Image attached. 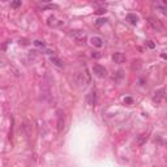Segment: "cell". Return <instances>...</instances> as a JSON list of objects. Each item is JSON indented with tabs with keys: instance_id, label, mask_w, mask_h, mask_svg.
I'll return each mask as SVG.
<instances>
[{
	"instance_id": "cell-1",
	"label": "cell",
	"mask_w": 167,
	"mask_h": 167,
	"mask_svg": "<svg viewBox=\"0 0 167 167\" xmlns=\"http://www.w3.org/2000/svg\"><path fill=\"white\" fill-rule=\"evenodd\" d=\"M146 21H148L149 26H150L153 30L163 31V26H162V23H161V21H159V20H157V18H154V17H148V18H146Z\"/></svg>"
},
{
	"instance_id": "cell-2",
	"label": "cell",
	"mask_w": 167,
	"mask_h": 167,
	"mask_svg": "<svg viewBox=\"0 0 167 167\" xmlns=\"http://www.w3.org/2000/svg\"><path fill=\"white\" fill-rule=\"evenodd\" d=\"M70 37H73V39L80 44L85 43V41H86V34L81 30H73L72 33H70Z\"/></svg>"
},
{
	"instance_id": "cell-3",
	"label": "cell",
	"mask_w": 167,
	"mask_h": 167,
	"mask_svg": "<svg viewBox=\"0 0 167 167\" xmlns=\"http://www.w3.org/2000/svg\"><path fill=\"white\" fill-rule=\"evenodd\" d=\"M93 72L95 73L98 77H104V76L107 75L106 68L102 67V65H99V64H95V65H94V67H93Z\"/></svg>"
},
{
	"instance_id": "cell-4",
	"label": "cell",
	"mask_w": 167,
	"mask_h": 167,
	"mask_svg": "<svg viewBox=\"0 0 167 167\" xmlns=\"http://www.w3.org/2000/svg\"><path fill=\"white\" fill-rule=\"evenodd\" d=\"M63 129H64V112L59 110L57 111V130L63 132Z\"/></svg>"
},
{
	"instance_id": "cell-5",
	"label": "cell",
	"mask_w": 167,
	"mask_h": 167,
	"mask_svg": "<svg viewBox=\"0 0 167 167\" xmlns=\"http://www.w3.org/2000/svg\"><path fill=\"white\" fill-rule=\"evenodd\" d=\"M125 55L121 54V52H115L114 55H112V60H114V63H116V64H121V63L125 61Z\"/></svg>"
},
{
	"instance_id": "cell-6",
	"label": "cell",
	"mask_w": 167,
	"mask_h": 167,
	"mask_svg": "<svg viewBox=\"0 0 167 167\" xmlns=\"http://www.w3.org/2000/svg\"><path fill=\"white\" fill-rule=\"evenodd\" d=\"M164 98V89H159L158 91H155L154 93V97H153V101L157 102V103H159V102H162Z\"/></svg>"
},
{
	"instance_id": "cell-7",
	"label": "cell",
	"mask_w": 167,
	"mask_h": 167,
	"mask_svg": "<svg viewBox=\"0 0 167 167\" xmlns=\"http://www.w3.org/2000/svg\"><path fill=\"white\" fill-rule=\"evenodd\" d=\"M23 129H25V132L28 136L31 135V130H33V121H31L30 119H26L25 121H23Z\"/></svg>"
},
{
	"instance_id": "cell-8",
	"label": "cell",
	"mask_w": 167,
	"mask_h": 167,
	"mask_svg": "<svg viewBox=\"0 0 167 167\" xmlns=\"http://www.w3.org/2000/svg\"><path fill=\"white\" fill-rule=\"evenodd\" d=\"M90 41H91V44L95 46V47H102V46H103V39H102L101 37H98V35L91 37Z\"/></svg>"
},
{
	"instance_id": "cell-9",
	"label": "cell",
	"mask_w": 167,
	"mask_h": 167,
	"mask_svg": "<svg viewBox=\"0 0 167 167\" xmlns=\"http://www.w3.org/2000/svg\"><path fill=\"white\" fill-rule=\"evenodd\" d=\"M125 20H127L128 22L130 23V25H137V22H138V17H137L136 14H133V13H129V14H127Z\"/></svg>"
},
{
	"instance_id": "cell-10",
	"label": "cell",
	"mask_w": 167,
	"mask_h": 167,
	"mask_svg": "<svg viewBox=\"0 0 167 167\" xmlns=\"http://www.w3.org/2000/svg\"><path fill=\"white\" fill-rule=\"evenodd\" d=\"M48 25L52 26V28H59V26L63 25V21L56 20L55 17H50V18H48Z\"/></svg>"
},
{
	"instance_id": "cell-11",
	"label": "cell",
	"mask_w": 167,
	"mask_h": 167,
	"mask_svg": "<svg viewBox=\"0 0 167 167\" xmlns=\"http://www.w3.org/2000/svg\"><path fill=\"white\" fill-rule=\"evenodd\" d=\"M50 60H51V63L55 65V67H57V68H63V67H64L63 61L59 59V57H56V56H51V59H50Z\"/></svg>"
},
{
	"instance_id": "cell-12",
	"label": "cell",
	"mask_w": 167,
	"mask_h": 167,
	"mask_svg": "<svg viewBox=\"0 0 167 167\" xmlns=\"http://www.w3.org/2000/svg\"><path fill=\"white\" fill-rule=\"evenodd\" d=\"M94 102H95V91L91 90L90 93L88 94V103L89 104H94Z\"/></svg>"
},
{
	"instance_id": "cell-13",
	"label": "cell",
	"mask_w": 167,
	"mask_h": 167,
	"mask_svg": "<svg viewBox=\"0 0 167 167\" xmlns=\"http://www.w3.org/2000/svg\"><path fill=\"white\" fill-rule=\"evenodd\" d=\"M146 140H148V135L142 133V135H140V136L137 137V144H138V145H144Z\"/></svg>"
},
{
	"instance_id": "cell-14",
	"label": "cell",
	"mask_w": 167,
	"mask_h": 167,
	"mask_svg": "<svg viewBox=\"0 0 167 167\" xmlns=\"http://www.w3.org/2000/svg\"><path fill=\"white\" fill-rule=\"evenodd\" d=\"M155 8H158L162 13H166V4H164V3H157Z\"/></svg>"
},
{
	"instance_id": "cell-15",
	"label": "cell",
	"mask_w": 167,
	"mask_h": 167,
	"mask_svg": "<svg viewBox=\"0 0 167 167\" xmlns=\"http://www.w3.org/2000/svg\"><path fill=\"white\" fill-rule=\"evenodd\" d=\"M34 44H35L37 47H42V48H43V47H44V44L42 43L41 41H34Z\"/></svg>"
},
{
	"instance_id": "cell-16",
	"label": "cell",
	"mask_w": 167,
	"mask_h": 167,
	"mask_svg": "<svg viewBox=\"0 0 167 167\" xmlns=\"http://www.w3.org/2000/svg\"><path fill=\"white\" fill-rule=\"evenodd\" d=\"M91 56L95 57V59H98V57H101V55H99L98 52H93V54H91Z\"/></svg>"
},
{
	"instance_id": "cell-17",
	"label": "cell",
	"mask_w": 167,
	"mask_h": 167,
	"mask_svg": "<svg viewBox=\"0 0 167 167\" xmlns=\"http://www.w3.org/2000/svg\"><path fill=\"white\" fill-rule=\"evenodd\" d=\"M21 5V1H14V3H12V7H20Z\"/></svg>"
},
{
	"instance_id": "cell-18",
	"label": "cell",
	"mask_w": 167,
	"mask_h": 167,
	"mask_svg": "<svg viewBox=\"0 0 167 167\" xmlns=\"http://www.w3.org/2000/svg\"><path fill=\"white\" fill-rule=\"evenodd\" d=\"M103 22H106V20H102V18H101V20H98V22H97V25H102V23H103Z\"/></svg>"
},
{
	"instance_id": "cell-19",
	"label": "cell",
	"mask_w": 167,
	"mask_h": 167,
	"mask_svg": "<svg viewBox=\"0 0 167 167\" xmlns=\"http://www.w3.org/2000/svg\"><path fill=\"white\" fill-rule=\"evenodd\" d=\"M124 101L127 102V103H132V98H125Z\"/></svg>"
},
{
	"instance_id": "cell-20",
	"label": "cell",
	"mask_w": 167,
	"mask_h": 167,
	"mask_svg": "<svg viewBox=\"0 0 167 167\" xmlns=\"http://www.w3.org/2000/svg\"><path fill=\"white\" fill-rule=\"evenodd\" d=\"M103 12H106V10H104V9H98V10H97V13H103Z\"/></svg>"
},
{
	"instance_id": "cell-21",
	"label": "cell",
	"mask_w": 167,
	"mask_h": 167,
	"mask_svg": "<svg viewBox=\"0 0 167 167\" xmlns=\"http://www.w3.org/2000/svg\"><path fill=\"white\" fill-rule=\"evenodd\" d=\"M148 44H149V47H150V48H153V47H154V44H153V43H151V42H149V43H148Z\"/></svg>"
}]
</instances>
